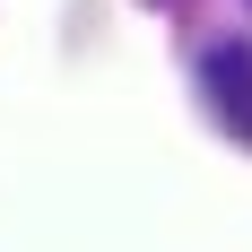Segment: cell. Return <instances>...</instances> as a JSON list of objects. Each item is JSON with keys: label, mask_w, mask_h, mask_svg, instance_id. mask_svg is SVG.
Segmentation results:
<instances>
[{"label": "cell", "mask_w": 252, "mask_h": 252, "mask_svg": "<svg viewBox=\"0 0 252 252\" xmlns=\"http://www.w3.org/2000/svg\"><path fill=\"white\" fill-rule=\"evenodd\" d=\"M200 96H209V122L252 148V44H218L209 52L200 61Z\"/></svg>", "instance_id": "6da1fadb"}]
</instances>
